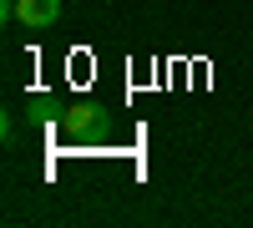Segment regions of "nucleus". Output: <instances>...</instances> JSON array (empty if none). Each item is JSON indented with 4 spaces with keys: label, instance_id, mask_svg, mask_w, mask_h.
<instances>
[{
    "label": "nucleus",
    "instance_id": "obj_1",
    "mask_svg": "<svg viewBox=\"0 0 253 228\" xmlns=\"http://www.w3.org/2000/svg\"><path fill=\"white\" fill-rule=\"evenodd\" d=\"M56 127L66 132L76 147H107V142L117 137V117L107 101H66L56 117Z\"/></svg>",
    "mask_w": 253,
    "mask_h": 228
},
{
    "label": "nucleus",
    "instance_id": "obj_2",
    "mask_svg": "<svg viewBox=\"0 0 253 228\" xmlns=\"http://www.w3.org/2000/svg\"><path fill=\"white\" fill-rule=\"evenodd\" d=\"M15 20L31 31H46L61 20V0H15Z\"/></svg>",
    "mask_w": 253,
    "mask_h": 228
}]
</instances>
